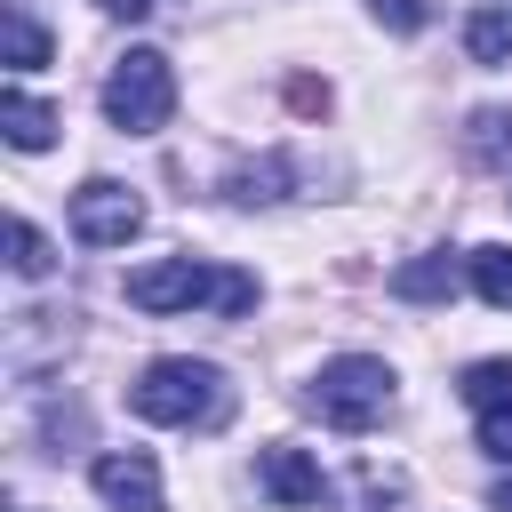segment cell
I'll use <instances>...</instances> for the list:
<instances>
[{
    "label": "cell",
    "instance_id": "cell-1",
    "mask_svg": "<svg viewBox=\"0 0 512 512\" xmlns=\"http://www.w3.org/2000/svg\"><path fill=\"white\" fill-rule=\"evenodd\" d=\"M128 304H136V312H192V304H208V312L240 320V312L256 304V280L232 272V264L160 256V264H136V272H128Z\"/></svg>",
    "mask_w": 512,
    "mask_h": 512
},
{
    "label": "cell",
    "instance_id": "cell-2",
    "mask_svg": "<svg viewBox=\"0 0 512 512\" xmlns=\"http://www.w3.org/2000/svg\"><path fill=\"white\" fill-rule=\"evenodd\" d=\"M224 368H208V360H184V352H168V360H152L136 384H128V408L144 416V424H216L224 416Z\"/></svg>",
    "mask_w": 512,
    "mask_h": 512
},
{
    "label": "cell",
    "instance_id": "cell-3",
    "mask_svg": "<svg viewBox=\"0 0 512 512\" xmlns=\"http://www.w3.org/2000/svg\"><path fill=\"white\" fill-rule=\"evenodd\" d=\"M168 112H176V64L160 48H128L104 72V120L120 136H152V128H168Z\"/></svg>",
    "mask_w": 512,
    "mask_h": 512
},
{
    "label": "cell",
    "instance_id": "cell-4",
    "mask_svg": "<svg viewBox=\"0 0 512 512\" xmlns=\"http://www.w3.org/2000/svg\"><path fill=\"white\" fill-rule=\"evenodd\" d=\"M304 400L320 408V424L368 432V424H384V408H392V368L368 360V352H336V360H320V376H312Z\"/></svg>",
    "mask_w": 512,
    "mask_h": 512
},
{
    "label": "cell",
    "instance_id": "cell-5",
    "mask_svg": "<svg viewBox=\"0 0 512 512\" xmlns=\"http://www.w3.org/2000/svg\"><path fill=\"white\" fill-rule=\"evenodd\" d=\"M72 232H80L88 248H128V240L144 232V200H136L128 184H112V176H88V184L72 192Z\"/></svg>",
    "mask_w": 512,
    "mask_h": 512
},
{
    "label": "cell",
    "instance_id": "cell-6",
    "mask_svg": "<svg viewBox=\"0 0 512 512\" xmlns=\"http://www.w3.org/2000/svg\"><path fill=\"white\" fill-rule=\"evenodd\" d=\"M88 480H96V496H104L112 512H168V504H160V464H152L144 448H104V456L88 464Z\"/></svg>",
    "mask_w": 512,
    "mask_h": 512
},
{
    "label": "cell",
    "instance_id": "cell-7",
    "mask_svg": "<svg viewBox=\"0 0 512 512\" xmlns=\"http://www.w3.org/2000/svg\"><path fill=\"white\" fill-rule=\"evenodd\" d=\"M256 480H264L272 504H320V496H328V472H320L304 448H288V440H272V448L256 456Z\"/></svg>",
    "mask_w": 512,
    "mask_h": 512
},
{
    "label": "cell",
    "instance_id": "cell-8",
    "mask_svg": "<svg viewBox=\"0 0 512 512\" xmlns=\"http://www.w3.org/2000/svg\"><path fill=\"white\" fill-rule=\"evenodd\" d=\"M464 272H472V264H456L448 248H432V256H416V264L392 272V296H400V304H448Z\"/></svg>",
    "mask_w": 512,
    "mask_h": 512
},
{
    "label": "cell",
    "instance_id": "cell-9",
    "mask_svg": "<svg viewBox=\"0 0 512 512\" xmlns=\"http://www.w3.org/2000/svg\"><path fill=\"white\" fill-rule=\"evenodd\" d=\"M0 136H8L16 152H48V144H56V112H48L40 96H24V88H0Z\"/></svg>",
    "mask_w": 512,
    "mask_h": 512
},
{
    "label": "cell",
    "instance_id": "cell-10",
    "mask_svg": "<svg viewBox=\"0 0 512 512\" xmlns=\"http://www.w3.org/2000/svg\"><path fill=\"white\" fill-rule=\"evenodd\" d=\"M464 48L472 64H512V0H480L464 16Z\"/></svg>",
    "mask_w": 512,
    "mask_h": 512
},
{
    "label": "cell",
    "instance_id": "cell-11",
    "mask_svg": "<svg viewBox=\"0 0 512 512\" xmlns=\"http://www.w3.org/2000/svg\"><path fill=\"white\" fill-rule=\"evenodd\" d=\"M0 40H8V64H16V72L48 64V32L32 24V8H24V0H8V8H0Z\"/></svg>",
    "mask_w": 512,
    "mask_h": 512
},
{
    "label": "cell",
    "instance_id": "cell-12",
    "mask_svg": "<svg viewBox=\"0 0 512 512\" xmlns=\"http://www.w3.org/2000/svg\"><path fill=\"white\" fill-rule=\"evenodd\" d=\"M280 184H288V160H280V152H272V160H248V168H232V176H224V192H232L240 208H272V200H280Z\"/></svg>",
    "mask_w": 512,
    "mask_h": 512
},
{
    "label": "cell",
    "instance_id": "cell-13",
    "mask_svg": "<svg viewBox=\"0 0 512 512\" xmlns=\"http://www.w3.org/2000/svg\"><path fill=\"white\" fill-rule=\"evenodd\" d=\"M464 264H472V288H480V304H496V312H512V248L496 240V248H472Z\"/></svg>",
    "mask_w": 512,
    "mask_h": 512
},
{
    "label": "cell",
    "instance_id": "cell-14",
    "mask_svg": "<svg viewBox=\"0 0 512 512\" xmlns=\"http://www.w3.org/2000/svg\"><path fill=\"white\" fill-rule=\"evenodd\" d=\"M8 264H16V280H48V264H56V256H48V240H40L24 216L8 224Z\"/></svg>",
    "mask_w": 512,
    "mask_h": 512
},
{
    "label": "cell",
    "instance_id": "cell-15",
    "mask_svg": "<svg viewBox=\"0 0 512 512\" xmlns=\"http://www.w3.org/2000/svg\"><path fill=\"white\" fill-rule=\"evenodd\" d=\"M464 400H472V408L512 400V360H472V368H464Z\"/></svg>",
    "mask_w": 512,
    "mask_h": 512
},
{
    "label": "cell",
    "instance_id": "cell-16",
    "mask_svg": "<svg viewBox=\"0 0 512 512\" xmlns=\"http://www.w3.org/2000/svg\"><path fill=\"white\" fill-rule=\"evenodd\" d=\"M512 144V112H472V160H504Z\"/></svg>",
    "mask_w": 512,
    "mask_h": 512
},
{
    "label": "cell",
    "instance_id": "cell-17",
    "mask_svg": "<svg viewBox=\"0 0 512 512\" xmlns=\"http://www.w3.org/2000/svg\"><path fill=\"white\" fill-rule=\"evenodd\" d=\"M480 448H488L496 464H512V400H496V408H480Z\"/></svg>",
    "mask_w": 512,
    "mask_h": 512
},
{
    "label": "cell",
    "instance_id": "cell-18",
    "mask_svg": "<svg viewBox=\"0 0 512 512\" xmlns=\"http://www.w3.org/2000/svg\"><path fill=\"white\" fill-rule=\"evenodd\" d=\"M368 16H376V24H392V32H424V24H432V8H424V0H368Z\"/></svg>",
    "mask_w": 512,
    "mask_h": 512
},
{
    "label": "cell",
    "instance_id": "cell-19",
    "mask_svg": "<svg viewBox=\"0 0 512 512\" xmlns=\"http://www.w3.org/2000/svg\"><path fill=\"white\" fill-rule=\"evenodd\" d=\"M288 96H296V112H328V88H320V80H296Z\"/></svg>",
    "mask_w": 512,
    "mask_h": 512
},
{
    "label": "cell",
    "instance_id": "cell-20",
    "mask_svg": "<svg viewBox=\"0 0 512 512\" xmlns=\"http://www.w3.org/2000/svg\"><path fill=\"white\" fill-rule=\"evenodd\" d=\"M96 8H104V16H128V24H136V16H152V0H96Z\"/></svg>",
    "mask_w": 512,
    "mask_h": 512
},
{
    "label": "cell",
    "instance_id": "cell-21",
    "mask_svg": "<svg viewBox=\"0 0 512 512\" xmlns=\"http://www.w3.org/2000/svg\"><path fill=\"white\" fill-rule=\"evenodd\" d=\"M488 504H496V512H512V480H504V488H496V496H488Z\"/></svg>",
    "mask_w": 512,
    "mask_h": 512
}]
</instances>
